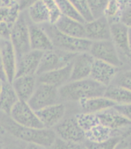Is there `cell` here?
Segmentation results:
<instances>
[{
  "mask_svg": "<svg viewBox=\"0 0 131 149\" xmlns=\"http://www.w3.org/2000/svg\"><path fill=\"white\" fill-rule=\"evenodd\" d=\"M107 87L91 78L69 81L58 89L60 102L74 104L87 98L104 96Z\"/></svg>",
  "mask_w": 131,
  "mask_h": 149,
  "instance_id": "7a4b0ae2",
  "label": "cell"
},
{
  "mask_svg": "<svg viewBox=\"0 0 131 149\" xmlns=\"http://www.w3.org/2000/svg\"><path fill=\"white\" fill-rule=\"evenodd\" d=\"M10 118L18 125L29 128H44L35 111L26 101L19 100L9 113Z\"/></svg>",
  "mask_w": 131,
  "mask_h": 149,
  "instance_id": "9c48e42d",
  "label": "cell"
},
{
  "mask_svg": "<svg viewBox=\"0 0 131 149\" xmlns=\"http://www.w3.org/2000/svg\"><path fill=\"white\" fill-rule=\"evenodd\" d=\"M38 1L39 0H19L18 6L19 10L21 12L26 10L29 6H31L32 5Z\"/></svg>",
  "mask_w": 131,
  "mask_h": 149,
  "instance_id": "60d3db41",
  "label": "cell"
},
{
  "mask_svg": "<svg viewBox=\"0 0 131 149\" xmlns=\"http://www.w3.org/2000/svg\"><path fill=\"white\" fill-rule=\"evenodd\" d=\"M16 1H17V2H19V0H16Z\"/></svg>",
  "mask_w": 131,
  "mask_h": 149,
  "instance_id": "681fc988",
  "label": "cell"
},
{
  "mask_svg": "<svg viewBox=\"0 0 131 149\" xmlns=\"http://www.w3.org/2000/svg\"><path fill=\"white\" fill-rule=\"evenodd\" d=\"M21 11L18 4L10 8L0 6V22H6L12 26L19 16Z\"/></svg>",
  "mask_w": 131,
  "mask_h": 149,
  "instance_id": "f1b7e54d",
  "label": "cell"
},
{
  "mask_svg": "<svg viewBox=\"0 0 131 149\" xmlns=\"http://www.w3.org/2000/svg\"><path fill=\"white\" fill-rule=\"evenodd\" d=\"M41 26L49 36L54 49L72 54H80L89 51L92 41L87 38L67 36L58 30L55 25L51 23H46Z\"/></svg>",
  "mask_w": 131,
  "mask_h": 149,
  "instance_id": "3957f363",
  "label": "cell"
},
{
  "mask_svg": "<svg viewBox=\"0 0 131 149\" xmlns=\"http://www.w3.org/2000/svg\"><path fill=\"white\" fill-rule=\"evenodd\" d=\"M0 79H2V80H6V77H5L4 73L2 71V68H0Z\"/></svg>",
  "mask_w": 131,
  "mask_h": 149,
  "instance_id": "f6af8a7d",
  "label": "cell"
},
{
  "mask_svg": "<svg viewBox=\"0 0 131 149\" xmlns=\"http://www.w3.org/2000/svg\"><path fill=\"white\" fill-rule=\"evenodd\" d=\"M71 64L36 76L37 82L50 85L59 89L70 80Z\"/></svg>",
  "mask_w": 131,
  "mask_h": 149,
  "instance_id": "d6986e66",
  "label": "cell"
},
{
  "mask_svg": "<svg viewBox=\"0 0 131 149\" xmlns=\"http://www.w3.org/2000/svg\"><path fill=\"white\" fill-rule=\"evenodd\" d=\"M44 2L49 15V23L55 24L62 16L60 9L55 0H42Z\"/></svg>",
  "mask_w": 131,
  "mask_h": 149,
  "instance_id": "d6a6232c",
  "label": "cell"
},
{
  "mask_svg": "<svg viewBox=\"0 0 131 149\" xmlns=\"http://www.w3.org/2000/svg\"><path fill=\"white\" fill-rule=\"evenodd\" d=\"M115 108L131 121V104L126 105H116Z\"/></svg>",
  "mask_w": 131,
  "mask_h": 149,
  "instance_id": "f35d334b",
  "label": "cell"
},
{
  "mask_svg": "<svg viewBox=\"0 0 131 149\" xmlns=\"http://www.w3.org/2000/svg\"><path fill=\"white\" fill-rule=\"evenodd\" d=\"M118 72V67L94 59L89 78L105 87H108L111 84Z\"/></svg>",
  "mask_w": 131,
  "mask_h": 149,
  "instance_id": "2e32d148",
  "label": "cell"
},
{
  "mask_svg": "<svg viewBox=\"0 0 131 149\" xmlns=\"http://www.w3.org/2000/svg\"><path fill=\"white\" fill-rule=\"evenodd\" d=\"M17 4L18 2L16 0H1L0 2V6L6 7V8H10Z\"/></svg>",
  "mask_w": 131,
  "mask_h": 149,
  "instance_id": "b9f144b4",
  "label": "cell"
},
{
  "mask_svg": "<svg viewBox=\"0 0 131 149\" xmlns=\"http://www.w3.org/2000/svg\"><path fill=\"white\" fill-rule=\"evenodd\" d=\"M37 83L36 76H21L14 78L11 84L19 100L27 102L36 89Z\"/></svg>",
  "mask_w": 131,
  "mask_h": 149,
  "instance_id": "44dd1931",
  "label": "cell"
},
{
  "mask_svg": "<svg viewBox=\"0 0 131 149\" xmlns=\"http://www.w3.org/2000/svg\"><path fill=\"white\" fill-rule=\"evenodd\" d=\"M4 80H2V79H0V92H1V90H2V83H3Z\"/></svg>",
  "mask_w": 131,
  "mask_h": 149,
  "instance_id": "bcb514c9",
  "label": "cell"
},
{
  "mask_svg": "<svg viewBox=\"0 0 131 149\" xmlns=\"http://www.w3.org/2000/svg\"><path fill=\"white\" fill-rule=\"evenodd\" d=\"M86 38L92 42L110 40V24L104 16L85 22Z\"/></svg>",
  "mask_w": 131,
  "mask_h": 149,
  "instance_id": "5bb4252c",
  "label": "cell"
},
{
  "mask_svg": "<svg viewBox=\"0 0 131 149\" xmlns=\"http://www.w3.org/2000/svg\"><path fill=\"white\" fill-rule=\"evenodd\" d=\"M38 118L45 128L53 129L67 113V104L59 102L36 111Z\"/></svg>",
  "mask_w": 131,
  "mask_h": 149,
  "instance_id": "30bf717a",
  "label": "cell"
},
{
  "mask_svg": "<svg viewBox=\"0 0 131 149\" xmlns=\"http://www.w3.org/2000/svg\"><path fill=\"white\" fill-rule=\"evenodd\" d=\"M94 62V58L89 52L76 54L71 64V74L69 81L89 78Z\"/></svg>",
  "mask_w": 131,
  "mask_h": 149,
  "instance_id": "9a60e30c",
  "label": "cell"
},
{
  "mask_svg": "<svg viewBox=\"0 0 131 149\" xmlns=\"http://www.w3.org/2000/svg\"><path fill=\"white\" fill-rule=\"evenodd\" d=\"M89 11L94 19L104 16V11L109 0H87Z\"/></svg>",
  "mask_w": 131,
  "mask_h": 149,
  "instance_id": "f546056e",
  "label": "cell"
},
{
  "mask_svg": "<svg viewBox=\"0 0 131 149\" xmlns=\"http://www.w3.org/2000/svg\"><path fill=\"white\" fill-rule=\"evenodd\" d=\"M129 28L122 22L110 23V40L120 54V58H125L129 61Z\"/></svg>",
  "mask_w": 131,
  "mask_h": 149,
  "instance_id": "7c38bea8",
  "label": "cell"
},
{
  "mask_svg": "<svg viewBox=\"0 0 131 149\" xmlns=\"http://www.w3.org/2000/svg\"><path fill=\"white\" fill-rule=\"evenodd\" d=\"M122 135L120 131H114L101 124L96 125L85 132V141L94 143L104 142L116 136Z\"/></svg>",
  "mask_w": 131,
  "mask_h": 149,
  "instance_id": "603a6c76",
  "label": "cell"
},
{
  "mask_svg": "<svg viewBox=\"0 0 131 149\" xmlns=\"http://www.w3.org/2000/svg\"><path fill=\"white\" fill-rule=\"evenodd\" d=\"M3 148L2 149H25L26 143L23 142L16 138L9 135L3 141Z\"/></svg>",
  "mask_w": 131,
  "mask_h": 149,
  "instance_id": "d590c367",
  "label": "cell"
},
{
  "mask_svg": "<svg viewBox=\"0 0 131 149\" xmlns=\"http://www.w3.org/2000/svg\"><path fill=\"white\" fill-rule=\"evenodd\" d=\"M123 136H116L104 142L94 143L85 141L84 145L87 149H114Z\"/></svg>",
  "mask_w": 131,
  "mask_h": 149,
  "instance_id": "4dcf8cb0",
  "label": "cell"
},
{
  "mask_svg": "<svg viewBox=\"0 0 131 149\" xmlns=\"http://www.w3.org/2000/svg\"><path fill=\"white\" fill-rule=\"evenodd\" d=\"M12 26L8 24L6 22H0V40H10V34H11Z\"/></svg>",
  "mask_w": 131,
  "mask_h": 149,
  "instance_id": "8d00e7d4",
  "label": "cell"
},
{
  "mask_svg": "<svg viewBox=\"0 0 131 149\" xmlns=\"http://www.w3.org/2000/svg\"><path fill=\"white\" fill-rule=\"evenodd\" d=\"M0 2H1V0H0Z\"/></svg>",
  "mask_w": 131,
  "mask_h": 149,
  "instance_id": "f907efd6",
  "label": "cell"
},
{
  "mask_svg": "<svg viewBox=\"0 0 131 149\" xmlns=\"http://www.w3.org/2000/svg\"><path fill=\"white\" fill-rule=\"evenodd\" d=\"M0 125L13 138L26 144H36L49 148L56 141V136L53 129L29 128L16 124L9 114L0 111Z\"/></svg>",
  "mask_w": 131,
  "mask_h": 149,
  "instance_id": "6da1fadb",
  "label": "cell"
},
{
  "mask_svg": "<svg viewBox=\"0 0 131 149\" xmlns=\"http://www.w3.org/2000/svg\"><path fill=\"white\" fill-rule=\"evenodd\" d=\"M25 149H48L41 145H36V144H27Z\"/></svg>",
  "mask_w": 131,
  "mask_h": 149,
  "instance_id": "7bdbcfd3",
  "label": "cell"
},
{
  "mask_svg": "<svg viewBox=\"0 0 131 149\" xmlns=\"http://www.w3.org/2000/svg\"><path fill=\"white\" fill-rule=\"evenodd\" d=\"M48 149H87L84 143L67 142L56 138L54 143Z\"/></svg>",
  "mask_w": 131,
  "mask_h": 149,
  "instance_id": "e575fe53",
  "label": "cell"
},
{
  "mask_svg": "<svg viewBox=\"0 0 131 149\" xmlns=\"http://www.w3.org/2000/svg\"><path fill=\"white\" fill-rule=\"evenodd\" d=\"M43 52L30 49L27 53L17 56L16 77L36 76L38 67Z\"/></svg>",
  "mask_w": 131,
  "mask_h": 149,
  "instance_id": "8fae6325",
  "label": "cell"
},
{
  "mask_svg": "<svg viewBox=\"0 0 131 149\" xmlns=\"http://www.w3.org/2000/svg\"><path fill=\"white\" fill-rule=\"evenodd\" d=\"M89 53L95 60H101L120 68L123 60L111 40L92 42Z\"/></svg>",
  "mask_w": 131,
  "mask_h": 149,
  "instance_id": "ba28073f",
  "label": "cell"
},
{
  "mask_svg": "<svg viewBox=\"0 0 131 149\" xmlns=\"http://www.w3.org/2000/svg\"><path fill=\"white\" fill-rule=\"evenodd\" d=\"M101 125L114 130L120 131L131 126V121L120 113L115 107L96 113Z\"/></svg>",
  "mask_w": 131,
  "mask_h": 149,
  "instance_id": "e0dca14e",
  "label": "cell"
},
{
  "mask_svg": "<svg viewBox=\"0 0 131 149\" xmlns=\"http://www.w3.org/2000/svg\"><path fill=\"white\" fill-rule=\"evenodd\" d=\"M3 148V143L2 142V141L0 140V149Z\"/></svg>",
  "mask_w": 131,
  "mask_h": 149,
  "instance_id": "c3c4849f",
  "label": "cell"
},
{
  "mask_svg": "<svg viewBox=\"0 0 131 149\" xmlns=\"http://www.w3.org/2000/svg\"><path fill=\"white\" fill-rule=\"evenodd\" d=\"M19 100V98L12 86L11 83L4 80L0 92V111L9 114Z\"/></svg>",
  "mask_w": 131,
  "mask_h": 149,
  "instance_id": "cb8c5ba5",
  "label": "cell"
},
{
  "mask_svg": "<svg viewBox=\"0 0 131 149\" xmlns=\"http://www.w3.org/2000/svg\"><path fill=\"white\" fill-rule=\"evenodd\" d=\"M69 1L77 9V11L80 13L83 19L85 20V22H89L94 19L91 13L89 11L87 0H69Z\"/></svg>",
  "mask_w": 131,
  "mask_h": 149,
  "instance_id": "1f68e13d",
  "label": "cell"
},
{
  "mask_svg": "<svg viewBox=\"0 0 131 149\" xmlns=\"http://www.w3.org/2000/svg\"><path fill=\"white\" fill-rule=\"evenodd\" d=\"M76 54L60 51L56 49L43 52L36 76L71 64Z\"/></svg>",
  "mask_w": 131,
  "mask_h": 149,
  "instance_id": "8992f818",
  "label": "cell"
},
{
  "mask_svg": "<svg viewBox=\"0 0 131 149\" xmlns=\"http://www.w3.org/2000/svg\"><path fill=\"white\" fill-rule=\"evenodd\" d=\"M67 113L53 128L56 138L67 142L84 143L85 132L79 125L76 118L77 109L75 104H67Z\"/></svg>",
  "mask_w": 131,
  "mask_h": 149,
  "instance_id": "277c9868",
  "label": "cell"
},
{
  "mask_svg": "<svg viewBox=\"0 0 131 149\" xmlns=\"http://www.w3.org/2000/svg\"><path fill=\"white\" fill-rule=\"evenodd\" d=\"M29 20L26 12V10L22 11L12 26L9 40L17 56L31 49L29 43Z\"/></svg>",
  "mask_w": 131,
  "mask_h": 149,
  "instance_id": "5b68a950",
  "label": "cell"
},
{
  "mask_svg": "<svg viewBox=\"0 0 131 149\" xmlns=\"http://www.w3.org/2000/svg\"><path fill=\"white\" fill-rule=\"evenodd\" d=\"M111 84L123 87L131 91V70L116 74Z\"/></svg>",
  "mask_w": 131,
  "mask_h": 149,
  "instance_id": "836d02e7",
  "label": "cell"
},
{
  "mask_svg": "<svg viewBox=\"0 0 131 149\" xmlns=\"http://www.w3.org/2000/svg\"><path fill=\"white\" fill-rule=\"evenodd\" d=\"M59 102L60 98L57 88L39 82L33 95L27 101L28 104L35 111Z\"/></svg>",
  "mask_w": 131,
  "mask_h": 149,
  "instance_id": "52a82bcc",
  "label": "cell"
},
{
  "mask_svg": "<svg viewBox=\"0 0 131 149\" xmlns=\"http://www.w3.org/2000/svg\"><path fill=\"white\" fill-rule=\"evenodd\" d=\"M120 22H122L128 28H131V6L127 8L120 17Z\"/></svg>",
  "mask_w": 131,
  "mask_h": 149,
  "instance_id": "ab89813d",
  "label": "cell"
},
{
  "mask_svg": "<svg viewBox=\"0 0 131 149\" xmlns=\"http://www.w3.org/2000/svg\"><path fill=\"white\" fill-rule=\"evenodd\" d=\"M29 29L30 49L41 52L49 51L54 49L49 36L41 26L29 22Z\"/></svg>",
  "mask_w": 131,
  "mask_h": 149,
  "instance_id": "ac0fdd59",
  "label": "cell"
},
{
  "mask_svg": "<svg viewBox=\"0 0 131 149\" xmlns=\"http://www.w3.org/2000/svg\"><path fill=\"white\" fill-rule=\"evenodd\" d=\"M16 52L9 40H2L0 54V62L6 80L9 83L16 77Z\"/></svg>",
  "mask_w": 131,
  "mask_h": 149,
  "instance_id": "4fadbf2b",
  "label": "cell"
},
{
  "mask_svg": "<svg viewBox=\"0 0 131 149\" xmlns=\"http://www.w3.org/2000/svg\"><path fill=\"white\" fill-rule=\"evenodd\" d=\"M55 26L61 33L76 38H86L85 23L62 16L55 23Z\"/></svg>",
  "mask_w": 131,
  "mask_h": 149,
  "instance_id": "7402d4cb",
  "label": "cell"
},
{
  "mask_svg": "<svg viewBox=\"0 0 131 149\" xmlns=\"http://www.w3.org/2000/svg\"><path fill=\"white\" fill-rule=\"evenodd\" d=\"M128 40H129V61L131 62V28L128 31Z\"/></svg>",
  "mask_w": 131,
  "mask_h": 149,
  "instance_id": "ee69618b",
  "label": "cell"
},
{
  "mask_svg": "<svg viewBox=\"0 0 131 149\" xmlns=\"http://www.w3.org/2000/svg\"><path fill=\"white\" fill-rule=\"evenodd\" d=\"M2 40H0V54H1V47H2ZM0 68H2V67H1V62H0Z\"/></svg>",
  "mask_w": 131,
  "mask_h": 149,
  "instance_id": "7dc6e473",
  "label": "cell"
},
{
  "mask_svg": "<svg viewBox=\"0 0 131 149\" xmlns=\"http://www.w3.org/2000/svg\"><path fill=\"white\" fill-rule=\"evenodd\" d=\"M114 149H131V133L123 136Z\"/></svg>",
  "mask_w": 131,
  "mask_h": 149,
  "instance_id": "74e56055",
  "label": "cell"
},
{
  "mask_svg": "<svg viewBox=\"0 0 131 149\" xmlns=\"http://www.w3.org/2000/svg\"><path fill=\"white\" fill-rule=\"evenodd\" d=\"M77 122L82 131L86 132L96 125L100 124L96 113L79 112L76 113Z\"/></svg>",
  "mask_w": 131,
  "mask_h": 149,
  "instance_id": "83f0119b",
  "label": "cell"
},
{
  "mask_svg": "<svg viewBox=\"0 0 131 149\" xmlns=\"http://www.w3.org/2000/svg\"><path fill=\"white\" fill-rule=\"evenodd\" d=\"M55 1L56 2V4L60 9L62 16L77 20L79 22H83V23L86 22L80 13L77 11V9L72 5L69 0H55Z\"/></svg>",
  "mask_w": 131,
  "mask_h": 149,
  "instance_id": "4316f807",
  "label": "cell"
},
{
  "mask_svg": "<svg viewBox=\"0 0 131 149\" xmlns=\"http://www.w3.org/2000/svg\"><path fill=\"white\" fill-rule=\"evenodd\" d=\"M104 97L115 103L116 105H126L131 104V91L123 87L110 84L107 87Z\"/></svg>",
  "mask_w": 131,
  "mask_h": 149,
  "instance_id": "484cf974",
  "label": "cell"
},
{
  "mask_svg": "<svg viewBox=\"0 0 131 149\" xmlns=\"http://www.w3.org/2000/svg\"><path fill=\"white\" fill-rule=\"evenodd\" d=\"M77 111L84 113H99L100 111L115 107L116 104L104 96L87 98L75 103Z\"/></svg>",
  "mask_w": 131,
  "mask_h": 149,
  "instance_id": "ffe728a7",
  "label": "cell"
},
{
  "mask_svg": "<svg viewBox=\"0 0 131 149\" xmlns=\"http://www.w3.org/2000/svg\"><path fill=\"white\" fill-rule=\"evenodd\" d=\"M29 22L33 24L42 26L49 23V15L44 2L39 0L26 10Z\"/></svg>",
  "mask_w": 131,
  "mask_h": 149,
  "instance_id": "d4e9b609",
  "label": "cell"
}]
</instances>
